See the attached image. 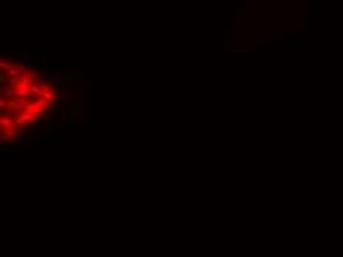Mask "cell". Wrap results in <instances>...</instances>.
I'll return each mask as SVG.
<instances>
[{
    "mask_svg": "<svg viewBox=\"0 0 343 257\" xmlns=\"http://www.w3.org/2000/svg\"><path fill=\"white\" fill-rule=\"evenodd\" d=\"M15 118H18V120H22V121H27V123H34L36 120H37V115L34 114H31V112H27V111H21V112H16L15 114Z\"/></svg>",
    "mask_w": 343,
    "mask_h": 257,
    "instance_id": "6da1fadb",
    "label": "cell"
},
{
    "mask_svg": "<svg viewBox=\"0 0 343 257\" xmlns=\"http://www.w3.org/2000/svg\"><path fill=\"white\" fill-rule=\"evenodd\" d=\"M0 126H2V130H9L15 127V117H6L3 115L0 118Z\"/></svg>",
    "mask_w": 343,
    "mask_h": 257,
    "instance_id": "7a4b0ae2",
    "label": "cell"
},
{
    "mask_svg": "<svg viewBox=\"0 0 343 257\" xmlns=\"http://www.w3.org/2000/svg\"><path fill=\"white\" fill-rule=\"evenodd\" d=\"M30 95H31V101H36V99H39V98H43V96H45V90L34 83V84L30 87Z\"/></svg>",
    "mask_w": 343,
    "mask_h": 257,
    "instance_id": "3957f363",
    "label": "cell"
},
{
    "mask_svg": "<svg viewBox=\"0 0 343 257\" xmlns=\"http://www.w3.org/2000/svg\"><path fill=\"white\" fill-rule=\"evenodd\" d=\"M13 93H15V98H28L30 96V87H24V86H15L13 87Z\"/></svg>",
    "mask_w": 343,
    "mask_h": 257,
    "instance_id": "277c9868",
    "label": "cell"
},
{
    "mask_svg": "<svg viewBox=\"0 0 343 257\" xmlns=\"http://www.w3.org/2000/svg\"><path fill=\"white\" fill-rule=\"evenodd\" d=\"M43 98L46 99V102H47V105H49V107H52V105H53V102L58 99L56 93H55L52 89H50V90H45V96H43Z\"/></svg>",
    "mask_w": 343,
    "mask_h": 257,
    "instance_id": "5b68a950",
    "label": "cell"
},
{
    "mask_svg": "<svg viewBox=\"0 0 343 257\" xmlns=\"http://www.w3.org/2000/svg\"><path fill=\"white\" fill-rule=\"evenodd\" d=\"M34 83L37 84V86H40V87H42L43 90H50V89H52V87H50V84L47 83V80H46V78L37 77V78L34 80Z\"/></svg>",
    "mask_w": 343,
    "mask_h": 257,
    "instance_id": "8992f818",
    "label": "cell"
},
{
    "mask_svg": "<svg viewBox=\"0 0 343 257\" xmlns=\"http://www.w3.org/2000/svg\"><path fill=\"white\" fill-rule=\"evenodd\" d=\"M13 67H16V65L9 64V62H8V61H5V59H2V61H0V71H3V73H5V71L8 73V71H9L11 68H13Z\"/></svg>",
    "mask_w": 343,
    "mask_h": 257,
    "instance_id": "52a82bcc",
    "label": "cell"
},
{
    "mask_svg": "<svg viewBox=\"0 0 343 257\" xmlns=\"http://www.w3.org/2000/svg\"><path fill=\"white\" fill-rule=\"evenodd\" d=\"M0 139H2V142H5V144H8V142L11 140V137H9V136H6L5 133H2V136H0Z\"/></svg>",
    "mask_w": 343,
    "mask_h": 257,
    "instance_id": "ba28073f",
    "label": "cell"
}]
</instances>
